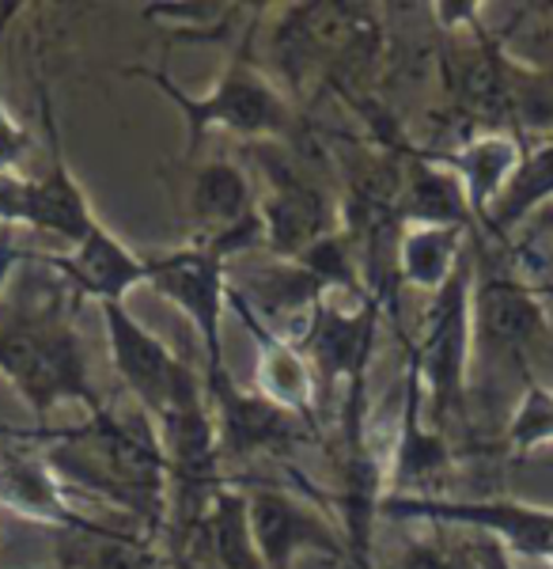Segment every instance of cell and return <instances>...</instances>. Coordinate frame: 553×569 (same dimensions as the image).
<instances>
[{
    "mask_svg": "<svg viewBox=\"0 0 553 569\" xmlns=\"http://www.w3.org/2000/svg\"><path fill=\"white\" fill-rule=\"evenodd\" d=\"M42 569H50V566H42Z\"/></svg>",
    "mask_w": 553,
    "mask_h": 569,
    "instance_id": "4dcf8cb0",
    "label": "cell"
},
{
    "mask_svg": "<svg viewBox=\"0 0 553 569\" xmlns=\"http://www.w3.org/2000/svg\"><path fill=\"white\" fill-rule=\"evenodd\" d=\"M16 12H20V4H0V66H4V31H8V23L16 20ZM31 149H34L31 130L8 110L4 91H0V176L20 171L27 163V156H31Z\"/></svg>",
    "mask_w": 553,
    "mask_h": 569,
    "instance_id": "603a6c76",
    "label": "cell"
},
{
    "mask_svg": "<svg viewBox=\"0 0 553 569\" xmlns=\"http://www.w3.org/2000/svg\"><path fill=\"white\" fill-rule=\"evenodd\" d=\"M501 445L512 456H531L553 445V388H546L542 380H531L523 388L501 429Z\"/></svg>",
    "mask_w": 553,
    "mask_h": 569,
    "instance_id": "44dd1931",
    "label": "cell"
},
{
    "mask_svg": "<svg viewBox=\"0 0 553 569\" xmlns=\"http://www.w3.org/2000/svg\"><path fill=\"white\" fill-rule=\"evenodd\" d=\"M209 407L217 418L220 460H258V456H281L296 437H303V421L284 415L281 407L265 402L258 391L239 388L228 365L201 372Z\"/></svg>",
    "mask_w": 553,
    "mask_h": 569,
    "instance_id": "7c38bea8",
    "label": "cell"
},
{
    "mask_svg": "<svg viewBox=\"0 0 553 569\" xmlns=\"http://www.w3.org/2000/svg\"><path fill=\"white\" fill-rule=\"evenodd\" d=\"M72 316L69 289L39 254H27L0 297V380L34 418H50L58 407H84L88 415L107 407Z\"/></svg>",
    "mask_w": 553,
    "mask_h": 569,
    "instance_id": "6da1fadb",
    "label": "cell"
},
{
    "mask_svg": "<svg viewBox=\"0 0 553 569\" xmlns=\"http://www.w3.org/2000/svg\"><path fill=\"white\" fill-rule=\"evenodd\" d=\"M58 569H160L144 531H58Z\"/></svg>",
    "mask_w": 553,
    "mask_h": 569,
    "instance_id": "ffe728a7",
    "label": "cell"
},
{
    "mask_svg": "<svg viewBox=\"0 0 553 569\" xmlns=\"http://www.w3.org/2000/svg\"><path fill=\"white\" fill-rule=\"evenodd\" d=\"M99 311H103L110 361H114L122 388L129 391V402H137L149 421H160L182 395L198 388L201 376L125 305H103Z\"/></svg>",
    "mask_w": 553,
    "mask_h": 569,
    "instance_id": "9c48e42d",
    "label": "cell"
},
{
    "mask_svg": "<svg viewBox=\"0 0 553 569\" xmlns=\"http://www.w3.org/2000/svg\"><path fill=\"white\" fill-rule=\"evenodd\" d=\"M228 308L243 319L247 335L254 338V391L265 402L281 407L284 415L311 421L319 410V372L311 365V357L300 350L296 342L273 335L262 319L254 316L235 292H228Z\"/></svg>",
    "mask_w": 553,
    "mask_h": 569,
    "instance_id": "9a60e30c",
    "label": "cell"
},
{
    "mask_svg": "<svg viewBox=\"0 0 553 569\" xmlns=\"http://www.w3.org/2000/svg\"><path fill=\"white\" fill-rule=\"evenodd\" d=\"M470 228L451 224H402L399 251H394V270L399 281L421 292H440L466 259Z\"/></svg>",
    "mask_w": 553,
    "mask_h": 569,
    "instance_id": "ac0fdd59",
    "label": "cell"
},
{
    "mask_svg": "<svg viewBox=\"0 0 553 569\" xmlns=\"http://www.w3.org/2000/svg\"><path fill=\"white\" fill-rule=\"evenodd\" d=\"M391 569H459L451 543H436V539H405Z\"/></svg>",
    "mask_w": 553,
    "mask_h": 569,
    "instance_id": "d4e9b609",
    "label": "cell"
},
{
    "mask_svg": "<svg viewBox=\"0 0 553 569\" xmlns=\"http://www.w3.org/2000/svg\"><path fill=\"white\" fill-rule=\"evenodd\" d=\"M550 201H553V133L542 144H534V149L523 144L520 168L512 171L509 187L493 201L482 232L493 236V240H509L512 228H520L523 220L534 217Z\"/></svg>",
    "mask_w": 553,
    "mask_h": 569,
    "instance_id": "d6986e66",
    "label": "cell"
},
{
    "mask_svg": "<svg viewBox=\"0 0 553 569\" xmlns=\"http://www.w3.org/2000/svg\"><path fill=\"white\" fill-rule=\"evenodd\" d=\"M39 107H42V126H46V149H50V163L39 179H31V206H27V228L46 232L53 240L69 247H77L91 228L99 224L95 209L84 194V187L77 182V176L69 171L61 149V130H58V114H53V99L46 84H39Z\"/></svg>",
    "mask_w": 553,
    "mask_h": 569,
    "instance_id": "5bb4252c",
    "label": "cell"
},
{
    "mask_svg": "<svg viewBox=\"0 0 553 569\" xmlns=\"http://www.w3.org/2000/svg\"><path fill=\"white\" fill-rule=\"evenodd\" d=\"M542 566H550V569H553V555H550V558H546V562H542Z\"/></svg>",
    "mask_w": 553,
    "mask_h": 569,
    "instance_id": "f546056e",
    "label": "cell"
},
{
    "mask_svg": "<svg viewBox=\"0 0 553 569\" xmlns=\"http://www.w3.org/2000/svg\"><path fill=\"white\" fill-rule=\"evenodd\" d=\"M129 77H144L179 107L182 122H187V160H198L213 133L239 137V141H276V137L292 130L289 96L251 58V50H239L217 77V84L201 91V96L182 91L168 77V69L137 66L129 69Z\"/></svg>",
    "mask_w": 553,
    "mask_h": 569,
    "instance_id": "3957f363",
    "label": "cell"
},
{
    "mask_svg": "<svg viewBox=\"0 0 553 569\" xmlns=\"http://www.w3.org/2000/svg\"><path fill=\"white\" fill-rule=\"evenodd\" d=\"M247 498V525L254 547L270 569H292L300 555H326L345 566V531L296 493L281 486H239Z\"/></svg>",
    "mask_w": 553,
    "mask_h": 569,
    "instance_id": "30bf717a",
    "label": "cell"
},
{
    "mask_svg": "<svg viewBox=\"0 0 553 569\" xmlns=\"http://www.w3.org/2000/svg\"><path fill=\"white\" fill-rule=\"evenodd\" d=\"M546 335L550 323L539 284L523 281L504 266L482 273L474 262V361H470V372L482 365L496 383L515 380V388H527L534 380L531 353Z\"/></svg>",
    "mask_w": 553,
    "mask_h": 569,
    "instance_id": "5b68a950",
    "label": "cell"
},
{
    "mask_svg": "<svg viewBox=\"0 0 553 569\" xmlns=\"http://www.w3.org/2000/svg\"><path fill=\"white\" fill-rule=\"evenodd\" d=\"M341 569H375V566H372V562H345Z\"/></svg>",
    "mask_w": 553,
    "mask_h": 569,
    "instance_id": "f1b7e54d",
    "label": "cell"
},
{
    "mask_svg": "<svg viewBox=\"0 0 553 569\" xmlns=\"http://www.w3.org/2000/svg\"><path fill=\"white\" fill-rule=\"evenodd\" d=\"M425 388V415L440 433L466 421L470 361H474V251L459 262L451 281L429 297L421 335L405 338Z\"/></svg>",
    "mask_w": 553,
    "mask_h": 569,
    "instance_id": "277c9868",
    "label": "cell"
},
{
    "mask_svg": "<svg viewBox=\"0 0 553 569\" xmlns=\"http://www.w3.org/2000/svg\"><path fill=\"white\" fill-rule=\"evenodd\" d=\"M539 292H542V300L553 297V281H542V284H539Z\"/></svg>",
    "mask_w": 553,
    "mask_h": 569,
    "instance_id": "83f0119b",
    "label": "cell"
},
{
    "mask_svg": "<svg viewBox=\"0 0 553 569\" xmlns=\"http://www.w3.org/2000/svg\"><path fill=\"white\" fill-rule=\"evenodd\" d=\"M399 220L402 224H451V228H477L466 206L459 179L429 152H413L402 160V187H399Z\"/></svg>",
    "mask_w": 553,
    "mask_h": 569,
    "instance_id": "e0dca14e",
    "label": "cell"
},
{
    "mask_svg": "<svg viewBox=\"0 0 553 569\" xmlns=\"http://www.w3.org/2000/svg\"><path fill=\"white\" fill-rule=\"evenodd\" d=\"M432 160H440L451 176L459 179L466 194V206L474 213V224L482 228L490 217L493 201L501 198V190L509 187L512 171L523 160V137H515L509 130H485L474 133L466 141H459L448 152H429Z\"/></svg>",
    "mask_w": 553,
    "mask_h": 569,
    "instance_id": "2e32d148",
    "label": "cell"
},
{
    "mask_svg": "<svg viewBox=\"0 0 553 569\" xmlns=\"http://www.w3.org/2000/svg\"><path fill=\"white\" fill-rule=\"evenodd\" d=\"M265 190L258 194L262 243L281 262H296L322 236L338 232V206L315 179H308L281 156H262Z\"/></svg>",
    "mask_w": 553,
    "mask_h": 569,
    "instance_id": "8fae6325",
    "label": "cell"
},
{
    "mask_svg": "<svg viewBox=\"0 0 553 569\" xmlns=\"http://www.w3.org/2000/svg\"><path fill=\"white\" fill-rule=\"evenodd\" d=\"M46 463L72 493L99 498L125 512L144 536H160L171 520V475L160 433L137 402L103 407L84 426L39 433Z\"/></svg>",
    "mask_w": 553,
    "mask_h": 569,
    "instance_id": "7a4b0ae2",
    "label": "cell"
},
{
    "mask_svg": "<svg viewBox=\"0 0 553 569\" xmlns=\"http://www.w3.org/2000/svg\"><path fill=\"white\" fill-rule=\"evenodd\" d=\"M380 517L391 520H425L436 528L482 531L496 539L512 558L546 562L553 555V509L550 505L512 501V498H402L386 493L380 501Z\"/></svg>",
    "mask_w": 553,
    "mask_h": 569,
    "instance_id": "8992f818",
    "label": "cell"
},
{
    "mask_svg": "<svg viewBox=\"0 0 553 569\" xmlns=\"http://www.w3.org/2000/svg\"><path fill=\"white\" fill-rule=\"evenodd\" d=\"M182 201H187L193 243L213 247L224 262L262 243V213H258L251 176L228 156H213L190 168Z\"/></svg>",
    "mask_w": 553,
    "mask_h": 569,
    "instance_id": "ba28073f",
    "label": "cell"
},
{
    "mask_svg": "<svg viewBox=\"0 0 553 569\" xmlns=\"http://www.w3.org/2000/svg\"><path fill=\"white\" fill-rule=\"evenodd\" d=\"M149 278L144 284L155 289V297L171 300L190 319L198 335L205 369H217L224 361V311H228V262L205 243H179L171 251L144 254Z\"/></svg>",
    "mask_w": 553,
    "mask_h": 569,
    "instance_id": "52a82bcc",
    "label": "cell"
},
{
    "mask_svg": "<svg viewBox=\"0 0 553 569\" xmlns=\"http://www.w3.org/2000/svg\"><path fill=\"white\" fill-rule=\"evenodd\" d=\"M546 20H542V42H550L553 46V8H546Z\"/></svg>",
    "mask_w": 553,
    "mask_h": 569,
    "instance_id": "4316f807",
    "label": "cell"
},
{
    "mask_svg": "<svg viewBox=\"0 0 553 569\" xmlns=\"http://www.w3.org/2000/svg\"><path fill=\"white\" fill-rule=\"evenodd\" d=\"M39 259L50 266L53 278L69 289L77 308L84 305V300H95L99 308L125 305V292L141 289L144 278H149L144 254H137L122 236L110 232L103 220H99L77 247H69V251H61V254L39 251Z\"/></svg>",
    "mask_w": 553,
    "mask_h": 569,
    "instance_id": "4fadbf2b",
    "label": "cell"
},
{
    "mask_svg": "<svg viewBox=\"0 0 553 569\" xmlns=\"http://www.w3.org/2000/svg\"><path fill=\"white\" fill-rule=\"evenodd\" d=\"M144 20L168 27L174 39H224L235 27L239 4H144Z\"/></svg>",
    "mask_w": 553,
    "mask_h": 569,
    "instance_id": "7402d4cb",
    "label": "cell"
},
{
    "mask_svg": "<svg viewBox=\"0 0 553 569\" xmlns=\"http://www.w3.org/2000/svg\"><path fill=\"white\" fill-rule=\"evenodd\" d=\"M23 259H27V251L20 247V240H16V232L12 228H0V297L8 292V284H12Z\"/></svg>",
    "mask_w": 553,
    "mask_h": 569,
    "instance_id": "484cf974",
    "label": "cell"
},
{
    "mask_svg": "<svg viewBox=\"0 0 553 569\" xmlns=\"http://www.w3.org/2000/svg\"><path fill=\"white\" fill-rule=\"evenodd\" d=\"M455 550L459 569H515L512 555L496 539L482 536V531H463V536L451 543Z\"/></svg>",
    "mask_w": 553,
    "mask_h": 569,
    "instance_id": "cb8c5ba5",
    "label": "cell"
}]
</instances>
